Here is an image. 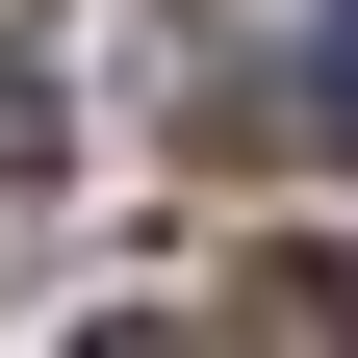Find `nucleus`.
I'll list each match as a JSON object with an SVG mask.
<instances>
[{"instance_id": "1", "label": "nucleus", "mask_w": 358, "mask_h": 358, "mask_svg": "<svg viewBox=\"0 0 358 358\" xmlns=\"http://www.w3.org/2000/svg\"><path fill=\"white\" fill-rule=\"evenodd\" d=\"M77 154V103H52V77H26V52H0V205H26V179H52Z\"/></svg>"}, {"instance_id": "2", "label": "nucleus", "mask_w": 358, "mask_h": 358, "mask_svg": "<svg viewBox=\"0 0 358 358\" xmlns=\"http://www.w3.org/2000/svg\"><path fill=\"white\" fill-rule=\"evenodd\" d=\"M307 154H358V26H307Z\"/></svg>"}]
</instances>
